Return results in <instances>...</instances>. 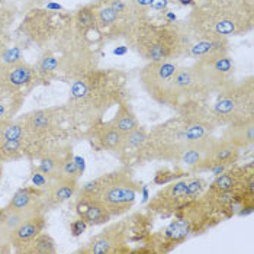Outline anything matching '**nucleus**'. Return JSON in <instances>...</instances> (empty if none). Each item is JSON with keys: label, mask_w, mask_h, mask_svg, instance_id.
Wrapping results in <instances>:
<instances>
[{"label": "nucleus", "mask_w": 254, "mask_h": 254, "mask_svg": "<svg viewBox=\"0 0 254 254\" xmlns=\"http://www.w3.org/2000/svg\"><path fill=\"white\" fill-rule=\"evenodd\" d=\"M216 6L235 7V9H253V0H202Z\"/></svg>", "instance_id": "33"}, {"label": "nucleus", "mask_w": 254, "mask_h": 254, "mask_svg": "<svg viewBox=\"0 0 254 254\" xmlns=\"http://www.w3.org/2000/svg\"><path fill=\"white\" fill-rule=\"evenodd\" d=\"M68 153L61 154L59 151H50V153L44 154L39 158V164L37 169L41 173H44L50 180H56V179H59L60 167H61L63 158Z\"/></svg>", "instance_id": "23"}, {"label": "nucleus", "mask_w": 254, "mask_h": 254, "mask_svg": "<svg viewBox=\"0 0 254 254\" xmlns=\"http://www.w3.org/2000/svg\"><path fill=\"white\" fill-rule=\"evenodd\" d=\"M185 175H188V172H186L185 169H182V167L176 166V169H175V170L163 169V170L157 172L156 177H154V180H153V182H154L156 185L163 186V185H167V183H170V182L176 180V179H179V177H183Z\"/></svg>", "instance_id": "32"}, {"label": "nucleus", "mask_w": 254, "mask_h": 254, "mask_svg": "<svg viewBox=\"0 0 254 254\" xmlns=\"http://www.w3.org/2000/svg\"><path fill=\"white\" fill-rule=\"evenodd\" d=\"M73 23L80 32L89 35L92 31H96V15L92 4L80 7L73 16Z\"/></svg>", "instance_id": "24"}, {"label": "nucleus", "mask_w": 254, "mask_h": 254, "mask_svg": "<svg viewBox=\"0 0 254 254\" xmlns=\"http://www.w3.org/2000/svg\"><path fill=\"white\" fill-rule=\"evenodd\" d=\"M141 185L134 177L131 166H122L121 169L95 177L81 185L78 193L92 195L109 209L112 216L127 214L135 203Z\"/></svg>", "instance_id": "5"}, {"label": "nucleus", "mask_w": 254, "mask_h": 254, "mask_svg": "<svg viewBox=\"0 0 254 254\" xmlns=\"http://www.w3.org/2000/svg\"><path fill=\"white\" fill-rule=\"evenodd\" d=\"M205 150L195 147L180 117L170 118L157 124L148 131L147 141L138 151L134 164L148 161L172 163L179 167H186V172L202 158Z\"/></svg>", "instance_id": "3"}, {"label": "nucleus", "mask_w": 254, "mask_h": 254, "mask_svg": "<svg viewBox=\"0 0 254 254\" xmlns=\"http://www.w3.org/2000/svg\"><path fill=\"white\" fill-rule=\"evenodd\" d=\"M190 200H193V197L188 190L186 177H183L164 185V188L150 199L147 205V212L151 216H173Z\"/></svg>", "instance_id": "12"}, {"label": "nucleus", "mask_w": 254, "mask_h": 254, "mask_svg": "<svg viewBox=\"0 0 254 254\" xmlns=\"http://www.w3.org/2000/svg\"><path fill=\"white\" fill-rule=\"evenodd\" d=\"M87 224H86V221L84 219H81V218H77L76 221H73L71 224H70V233L73 237H78V235H81L86 230H87Z\"/></svg>", "instance_id": "35"}, {"label": "nucleus", "mask_w": 254, "mask_h": 254, "mask_svg": "<svg viewBox=\"0 0 254 254\" xmlns=\"http://www.w3.org/2000/svg\"><path fill=\"white\" fill-rule=\"evenodd\" d=\"M76 214L78 218L84 219L89 227L106 225L114 218L103 202H100L95 196L84 193H78L76 200Z\"/></svg>", "instance_id": "14"}, {"label": "nucleus", "mask_w": 254, "mask_h": 254, "mask_svg": "<svg viewBox=\"0 0 254 254\" xmlns=\"http://www.w3.org/2000/svg\"><path fill=\"white\" fill-rule=\"evenodd\" d=\"M147 135H148L147 128H144L141 125L138 128H135L134 131H131L129 134L124 135L122 147H121L119 153L117 154L119 161L124 166H131L135 161V157H137L138 151L142 148V145L147 141Z\"/></svg>", "instance_id": "20"}, {"label": "nucleus", "mask_w": 254, "mask_h": 254, "mask_svg": "<svg viewBox=\"0 0 254 254\" xmlns=\"http://www.w3.org/2000/svg\"><path fill=\"white\" fill-rule=\"evenodd\" d=\"M56 252V241L53 240L51 235L45 233H41L22 250V253L25 254H54Z\"/></svg>", "instance_id": "27"}, {"label": "nucleus", "mask_w": 254, "mask_h": 254, "mask_svg": "<svg viewBox=\"0 0 254 254\" xmlns=\"http://www.w3.org/2000/svg\"><path fill=\"white\" fill-rule=\"evenodd\" d=\"M221 138L238 147L241 151L252 148L254 144V117L246 118L237 122H231L222 127Z\"/></svg>", "instance_id": "17"}, {"label": "nucleus", "mask_w": 254, "mask_h": 254, "mask_svg": "<svg viewBox=\"0 0 254 254\" xmlns=\"http://www.w3.org/2000/svg\"><path fill=\"white\" fill-rule=\"evenodd\" d=\"M28 154H26V147L23 141L0 138V161L19 160Z\"/></svg>", "instance_id": "25"}, {"label": "nucleus", "mask_w": 254, "mask_h": 254, "mask_svg": "<svg viewBox=\"0 0 254 254\" xmlns=\"http://www.w3.org/2000/svg\"><path fill=\"white\" fill-rule=\"evenodd\" d=\"M215 102L211 112L219 128L231 122L254 117V80L244 78L231 83L215 95Z\"/></svg>", "instance_id": "6"}, {"label": "nucleus", "mask_w": 254, "mask_h": 254, "mask_svg": "<svg viewBox=\"0 0 254 254\" xmlns=\"http://www.w3.org/2000/svg\"><path fill=\"white\" fill-rule=\"evenodd\" d=\"M47 227V218L44 215V211H39L37 214L31 215L25 222H22L19 227L10 234V246L15 247L18 253H22V250L38 237L41 233H44Z\"/></svg>", "instance_id": "16"}, {"label": "nucleus", "mask_w": 254, "mask_h": 254, "mask_svg": "<svg viewBox=\"0 0 254 254\" xmlns=\"http://www.w3.org/2000/svg\"><path fill=\"white\" fill-rule=\"evenodd\" d=\"M241 150L233 145L231 142L214 137L206 145L202 158L188 170V175H199L203 172H211L214 176H218L228 167L238 163L241 157Z\"/></svg>", "instance_id": "9"}, {"label": "nucleus", "mask_w": 254, "mask_h": 254, "mask_svg": "<svg viewBox=\"0 0 254 254\" xmlns=\"http://www.w3.org/2000/svg\"><path fill=\"white\" fill-rule=\"evenodd\" d=\"M35 212H20V211H10V209H0V233L4 234L6 237H10V234L19 227L22 222H25L28 218Z\"/></svg>", "instance_id": "22"}, {"label": "nucleus", "mask_w": 254, "mask_h": 254, "mask_svg": "<svg viewBox=\"0 0 254 254\" xmlns=\"http://www.w3.org/2000/svg\"><path fill=\"white\" fill-rule=\"evenodd\" d=\"M23 61V51L22 48L15 45V47H7L0 51V70L10 68L16 64Z\"/></svg>", "instance_id": "29"}, {"label": "nucleus", "mask_w": 254, "mask_h": 254, "mask_svg": "<svg viewBox=\"0 0 254 254\" xmlns=\"http://www.w3.org/2000/svg\"><path fill=\"white\" fill-rule=\"evenodd\" d=\"M129 222L131 219H124L115 224H109L103 231L93 235L84 247L78 249L81 254H124L131 253L128 247L129 241Z\"/></svg>", "instance_id": "10"}, {"label": "nucleus", "mask_w": 254, "mask_h": 254, "mask_svg": "<svg viewBox=\"0 0 254 254\" xmlns=\"http://www.w3.org/2000/svg\"><path fill=\"white\" fill-rule=\"evenodd\" d=\"M22 96H0V124L10 121L19 109Z\"/></svg>", "instance_id": "30"}, {"label": "nucleus", "mask_w": 254, "mask_h": 254, "mask_svg": "<svg viewBox=\"0 0 254 254\" xmlns=\"http://www.w3.org/2000/svg\"><path fill=\"white\" fill-rule=\"evenodd\" d=\"M153 0H131V10L135 18L150 16V6Z\"/></svg>", "instance_id": "34"}, {"label": "nucleus", "mask_w": 254, "mask_h": 254, "mask_svg": "<svg viewBox=\"0 0 254 254\" xmlns=\"http://www.w3.org/2000/svg\"><path fill=\"white\" fill-rule=\"evenodd\" d=\"M193 64L212 96L235 81V64L230 53L195 60Z\"/></svg>", "instance_id": "11"}, {"label": "nucleus", "mask_w": 254, "mask_h": 254, "mask_svg": "<svg viewBox=\"0 0 254 254\" xmlns=\"http://www.w3.org/2000/svg\"><path fill=\"white\" fill-rule=\"evenodd\" d=\"M124 39L141 59L148 63L175 61L188 56L195 37L186 20L156 22L145 16L132 23Z\"/></svg>", "instance_id": "2"}, {"label": "nucleus", "mask_w": 254, "mask_h": 254, "mask_svg": "<svg viewBox=\"0 0 254 254\" xmlns=\"http://www.w3.org/2000/svg\"><path fill=\"white\" fill-rule=\"evenodd\" d=\"M0 138L1 139H18L26 141L28 131L20 119H10L0 124Z\"/></svg>", "instance_id": "26"}, {"label": "nucleus", "mask_w": 254, "mask_h": 254, "mask_svg": "<svg viewBox=\"0 0 254 254\" xmlns=\"http://www.w3.org/2000/svg\"><path fill=\"white\" fill-rule=\"evenodd\" d=\"M1 175H3V164L0 161V180H1Z\"/></svg>", "instance_id": "37"}, {"label": "nucleus", "mask_w": 254, "mask_h": 254, "mask_svg": "<svg viewBox=\"0 0 254 254\" xmlns=\"http://www.w3.org/2000/svg\"><path fill=\"white\" fill-rule=\"evenodd\" d=\"M78 189V180L70 179H56L51 185L45 188V206H57L70 200L76 195Z\"/></svg>", "instance_id": "18"}, {"label": "nucleus", "mask_w": 254, "mask_h": 254, "mask_svg": "<svg viewBox=\"0 0 254 254\" xmlns=\"http://www.w3.org/2000/svg\"><path fill=\"white\" fill-rule=\"evenodd\" d=\"M230 53V39L227 38H195L192 42L188 57L193 60L212 57Z\"/></svg>", "instance_id": "19"}, {"label": "nucleus", "mask_w": 254, "mask_h": 254, "mask_svg": "<svg viewBox=\"0 0 254 254\" xmlns=\"http://www.w3.org/2000/svg\"><path fill=\"white\" fill-rule=\"evenodd\" d=\"M253 9H235L199 1L189 12L186 23L195 38H227L253 29Z\"/></svg>", "instance_id": "4"}, {"label": "nucleus", "mask_w": 254, "mask_h": 254, "mask_svg": "<svg viewBox=\"0 0 254 254\" xmlns=\"http://www.w3.org/2000/svg\"><path fill=\"white\" fill-rule=\"evenodd\" d=\"M128 98V76L124 71L95 67L73 80L67 109L73 119L92 125Z\"/></svg>", "instance_id": "1"}, {"label": "nucleus", "mask_w": 254, "mask_h": 254, "mask_svg": "<svg viewBox=\"0 0 254 254\" xmlns=\"http://www.w3.org/2000/svg\"><path fill=\"white\" fill-rule=\"evenodd\" d=\"M212 98V93L202 80L195 64L177 67L172 80L170 90V108H177L188 102H206Z\"/></svg>", "instance_id": "8"}, {"label": "nucleus", "mask_w": 254, "mask_h": 254, "mask_svg": "<svg viewBox=\"0 0 254 254\" xmlns=\"http://www.w3.org/2000/svg\"><path fill=\"white\" fill-rule=\"evenodd\" d=\"M37 80L35 67L25 61L10 68L0 70V96H19L23 87L34 84Z\"/></svg>", "instance_id": "13"}, {"label": "nucleus", "mask_w": 254, "mask_h": 254, "mask_svg": "<svg viewBox=\"0 0 254 254\" xmlns=\"http://www.w3.org/2000/svg\"><path fill=\"white\" fill-rule=\"evenodd\" d=\"M80 176H81V170L78 169L74 157L71 156V153H68L67 156L63 158V163H61V167H60L59 179L78 180Z\"/></svg>", "instance_id": "31"}, {"label": "nucleus", "mask_w": 254, "mask_h": 254, "mask_svg": "<svg viewBox=\"0 0 254 254\" xmlns=\"http://www.w3.org/2000/svg\"><path fill=\"white\" fill-rule=\"evenodd\" d=\"M111 122L122 135L129 134L131 131H134L135 128L139 127V122H138L137 117H135L128 100L118 105L117 112H115L114 118L111 119Z\"/></svg>", "instance_id": "21"}, {"label": "nucleus", "mask_w": 254, "mask_h": 254, "mask_svg": "<svg viewBox=\"0 0 254 254\" xmlns=\"http://www.w3.org/2000/svg\"><path fill=\"white\" fill-rule=\"evenodd\" d=\"M177 67L175 61H148L139 70V84L144 92L161 106L170 108L172 80Z\"/></svg>", "instance_id": "7"}, {"label": "nucleus", "mask_w": 254, "mask_h": 254, "mask_svg": "<svg viewBox=\"0 0 254 254\" xmlns=\"http://www.w3.org/2000/svg\"><path fill=\"white\" fill-rule=\"evenodd\" d=\"M32 183H34L35 188L45 189L50 185V179L45 176L44 173H41L38 169H35V172L32 173Z\"/></svg>", "instance_id": "36"}, {"label": "nucleus", "mask_w": 254, "mask_h": 254, "mask_svg": "<svg viewBox=\"0 0 254 254\" xmlns=\"http://www.w3.org/2000/svg\"><path fill=\"white\" fill-rule=\"evenodd\" d=\"M87 135L96 144L99 150L114 153L115 156L119 153L124 142V135L112 125V122H105L103 119L89 125Z\"/></svg>", "instance_id": "15"}, {"label": "nucleus", "mask_w": 254, "mask_h": 254, "mask_svg": "<svg viewBox=\"0 0 254 254\" xmlns=\"http://www.w3.org/2000/svg\"><path fill=\"white\" fill-rule=\"evenodd\" d=\"M60 68H61L60 59L56 54H53L51 51L44 53V56L39 59V61L37 63V65H35L38 80L51 77L53 74H56V73L59 71Z\"/></svg>", "instance_id": "28"}]
</instances>
